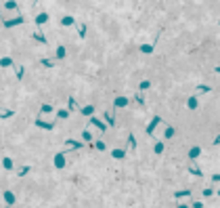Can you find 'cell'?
Returning a JSON list of instances; mask_svg holds the SVG:
<instances>
[{"label": "cell", "instance_id": "4316f807", "mask_svg": "<svg viewBox=\"0 0 220 208\" xmlns=\"http://www.w3.org/2000/svg\"><path fill=\"white\" fill-rule=\"evenodd\" d=\"M67 116H69V112H67V109H59V112H57V118H61V120H63V118H67Z\"/></svg>", "mask_w": 220, "mask_h": 208}, {"label": "cell", "instance_id": "ffe728a7", "mask_svg": "<svg viewBox=\"0 0 220 208\" xmlns=\"http://www.w3.org/2000/svg\"><path fill=\"white\" fill-rule=\"evenodd\" d=\"M174 196H176V200H178V198H187V196H191V191H189V189H182V191H176Z\"/></svg>", "mask_w": 220, "mask_h": 208}, {"label": "cell", "instance_id": "ba28073f", "mask_svg": "<svg viewBox=\"0 0 220 208\" xmlns=\"http://www.w3.org/2000/svg\"><path fill=\"white\" fill-rule=\"evenodd\" d=\"M48 21V13H40L38 17H36V25H44Z\"/></svg>", "mask_w": 220, "mask_h": 208}, {"label": "cell", "instance_id": "2e32d148", "mask_svg": "<svg viewBox=\"0 0 220 208\" xmlns=\"http://www.w3.org/2000/svg\"><path fill=\"white\" fill-rule=\"evenodd\" d=\"M199 154H201V147H197V145H195V147H191V151H189V158H191V160H195Z\"/></svg>", "mask_w": 220, "mask_h": 208}, {"label": "cell", "instance_id": "5bb4252c", "mask_svg": "<svg viewBox=\"0 0 220 208\" xmlns=\"http://www.w3.org/2000/svg\"><path fill=\"white\" fill-rule=\"evenodd\" d=\"M199 105V101H197V97H189V101H187V107L189 109H195Z\"/></svg>", "mask_w": 220, "mask_h": 208}, {"label": "cell", "instance_id": "ee69618b", "mask_svg": "<svg viewBox=\"0 0 220 208\" xmlns=\"http://www.w3.org/2000/svg\"><path fill=\"white\" fill-rule=\"evenodd\" d=\"M178 208H189V206L187 204H178Z\"/></svg>", "mask_w": 220, "mask_h": 208}, {"label": "cell", "instance_id": "f546056e", "mask_svg": "<svg viewBox=\"0 0 220 208\" xmlns=\"http://www.w3.org/2000/svg\"><path fill=\"white\" fill-rule=\"evenodd\" d=\"M189 172H191V174H195V177H201V170H199V168H195V166L189 168Z\"/></svg>", "mask_w": 220, "mask_h": 208}, {"label": "cell", "instance_id": "e575fe53", "mask_svg": "<svg viewBox=\"0 0 220 208\" xmlns=\"http://www.w3.org/2000/svg\"><path fill=\"white\" fill-rule=\"evenodd\" d=\"M52 112V105H42V114H50Z\"/></svg>", "mask_w": 220, "mask_h": 208}, {"label": "cell", "instance_id": "30bf717a", "mask_svg": "<svg viewBox=\"0 0 220 208\" xmlns=\"http://www.w3.org/2000/svg\"><path fill=\"white\" fill-rule=\"evenodd\" d=\"M126 105H128V99L126 97H118L115 103H113V107H126Z\"/></svg>", "mask_w": 220, "mask_h": 208}, {"label": "cell", "instance_id": "83f0119b", "mask_svg": "<svg viewBox=\"0 0 220 208\" xmlns=\"http://www.w3.org/2000/svg\"><path fill=\"white\" fill-rule=\"evenodd\" d=\"M164 137H166V139H172V137H174V128H172V126H168V128H166V135H164Z\"/></svg>", "mask_w": 220, "mask_h": 208}, {"label": "cell", "instance_id": "9c48e42d", "mask_svg": "<svg viewBox=\"0 0 220 208\" xmlns=\"http://www.w3.org/2000/svg\"><path fill=\"white\" fill-rule=\"evenodd\" d=\"M0 67H13V57H2L0 59Z\"/></svg>", "mask_w": 220, "mask_h": 208}, {"label": "cell", "instance_id": "d6a6232c", "mask_svg": "<svg viewBox=\"0 0 220 208\" xmlns=\"http://www.w3.org/2000/svg\"><path fill=\"white\" fill-rule=\"evenodd\" d=\"M82 139H84V141H92V135H90L88 130H84V132H82Z\"/></svg>", "mask_w": 220, "mask_h": 208}, {"label": "cell", "instance_id": "f6af8a7d", "mask_svg": "<svg viewBox=\"0 0 220 208\" xmlns=\"http://www.w3.org/2000/svg\"><path fill=\"white\" fill-rule=\"evenodd\" d=\"M216 72H218V74H220V67H216Z\"/></svg>", "mask_w": 220, "mask_h": 208}, {"label": "cell", "instance_id": "d6986e66", "mask_svg": "<svg viewBox=\"0 0 220 208\" xmlns=\"http://www.w3.org/2000/svg\"><path fill=\"white\" fill-rule=\"evenodd\" d=\"M105 122H107V124H115V118H113V114H111V112H105Z\"/></svg>", "mask_w": 220, "mask_h": 208}, {"label": "cell", "instance_id": "f1b7e54d", "mask_svg": "<svg viewBox=\"0 0 220 208\" xmlns=\"http://www.w3.org/2000/svg\"><path fill=\"white\" fill-rule=\"evenodd\" d=\"M34 40H38V42H44V44L48 42V40H46V38L42 36V34H40V32H36V34H34Z\"/></svg>", "mask_w": 220, "mask_h": 208}, {"label": "cell", "instance_id": "b9f144b4", "mask_svg": "<svg viewBox=\"0 0 220 208\" xmlns=\"http://www.w3.org/2000/svg\"><path fill=\"white\" fill-rule=\"evenodd\" d=\"M212 181H220V174H212Z\"/></svg>", "mask_w": 220, "mask_h": 208}, {"label": "cell", "instance_id": "cb8c5ba5", "mask_svg": "<svg viewBox=\"0 0 220 208\" xmlns=\"http://www.w3.org/2000/svg\"><path fill=\"white\" fill-rule=\"evenodd\" d=\"M164 149H166V145L159 141V143H155V154H164Z\"/></svg>", "mask_w": 220, "mask_h": 208}, {"label": "cell", "instance_id": "7c38bea8", "mask_svg": "<svg viewBox=\"0 0 220 208\" xmlns=\"http://www.w3.org/2000/svg\"><path fill=\"white\" fill-rule=\"evenodd\" d=\"M82 114L92 118V116H94V105H84V107H82Z\"/></svg>", "mask_w": 220, "mask_h": 208}, {"label": "cell", "instance_id": "d4e9b609", "mask_svg": "<svg viewBox=\"0 0 220 208\" xmlns=\"http://www.w3.org/2000/svg\"><path fill=\"white\" fill-rule=\"evenodd\" d=\"M140 50H143V53H153V44H143Z\"/></svg>", "mask_w": 220, "mask_h": 208}, {"label": "cell", "instance_id": "60d3db41", "mask_svg": "<svg viewBox=\"0 0 220 208\" xmlns=\"http://www.w3.org/2000/svg\"><path fill=\"white\" fill-rule=\"evenodd\" d=\"M193 208H203V204H201V202H195V204H193Z\"/></svg>", "mask_w": 220, "mask_h": 208}, {"label": "cell", "instance_id": "5b68a950", "mask_svg": "<svg viewBox=\"0 0 220 208\" xmlns=\"http://www.w3.org/2000/svg\"><path fill=\"white\" fill-rule=\"evenodd\" d=\"M65 145H67L69 149H80V147H82V141H76V139H67V141H65Z\"/></svg>", "mask_w": 220, "mask_h": 208}, {"label": "cell", "instance_id": "4dcf8cb0", "mask_svg": "<svg viewBox=\"0 0 220 208\" xmlns=\"http://www.w3.org/2000/svg\"><path fill=\"white\" fill-rule=\"evenodd\" d=\"M23 74H25V70L19 65V67H17V80H21V78H23Z\"/></svg>", "mask_w": 220, "mask_h": 208}, {"label": "cell", "instance_id": "bcb514c9", "mask_svg": "<svg viewBox=\"0 0 220 208\" xmlns=\"http://www.w3.org/2000/svg\"><path fill=\"white\" fill-rule=\"evenodd\" d=\"M218 196H220V189H218Z\"/></svg>", "mask_w": 220, "mask_h": 208}, {"label": "cell", "instance_id": "9a60e30c", "mask_svg": "<svg viewBox=\"0 0 220 208\" xmlns=\"http://www.w3.org/2000/svg\"><path fill=\"white\" fill-rule=\"evenodd\" d=\"M67 112L71 114V112H78V107H76V99L74 97H69V101H67Z\"/></svg>", "mask_w": 220, "mask_h": 208}, {"label": "cell", "instance_id": "7a4b0ae2", "mask_svg": "<svg viewBox=\"0 0 220 208\" xmlns=\"http://www.w3.org/2000/svg\"><path fill=\"white\" fill-rule=\"evenodd\" d=\"M90 124H92V126H96V128H99L101 132H105V130H107V124H105L103 120H99V118H94V116L90 118Z\"/></svg>", "mask_w": 220, "mask_h": 208}, {"label": "cell", "instance_id": "836d02e7", "mask_svg": "<svg viewBox=\"0 0 220 208\" xmlns=\"http://www.w3.org/2000/svg\"><path fill=\"white\" fill-rule=\"evenodd\" d=\"M42 65H44V67H52V65H55V63H52V61H50V59H42Z\"/></svg>", "mask_w": 220, "mask_h": 208}, {"label": "cell", "instance_id": "44dd1931", "mask_svg": "<svg viewBox=\"0 0 220 208\" xmlns=\"http://www.w3.org/2000/svg\"><path fill=\"white\" fill-rule=\"evenodd\" d=\"M149 86H151V82H149V80H143V82L138 84V90H140V93H143V90H147V88H149Z\"/></svg>", "mask_w": 220, "mask_h": 208}, {"label": "cell", "instance_id": "d590c367", "mask_svg": "<svg viewBox=\"0 0 220 208\" xmlns=\"http://www.w3.org/2000/svg\"><path fill=\"white\" fill-rule=\"evenodd\" d=\"M136 101H138V103H145V97H143V93H140V90L136 93Z\"/></svg>", "mask_w": 220, "mask_h": 208}, {"label": "cell", "instance_id": "4fadbf2b", "mask_svg": "<svg viewBox=\"0 0 220 208\" xmlns=\"http://www.w3.org/2000/svg\"><path fill=\"white\" fill-rule=\"evenodd\" d=\"M74 23H76V21H74V17H69V15L61 19V25H63V28H69V25H74Z\"/></svg>", "mask_w": 220, "mask_h": 208}, {"label": "cell", "instance_id": "52a82bcc", "mask_svg": "<svg viewBox=\"0 0 220 208\" xmlns=\"http://www.w3.org/2000/svg\"><path fill=\"white\" fill-rule=\"evenodd\" d=\"M36 126H40V128H46V130H52V128H55V124H52V122H44L42 118H38V120H36Z\"/></svg>", "mask_w": 220, "mask_h": 208}, {"label": "cell", "instance_id": "603a6c76", "mask_svg": "<svg viewBox=\"0 0 220 208\" xmlns=\"http://www.w3.org/2000/svg\"><path fill=\"white\" fill-rule=\"evenodd\" d=\"M94 147H96L99 151H105V149H107V145H105L103 141H94Z\"/></svg>", "mask_w": 220, "mask_h": 208}, {"label": "cell", "instance_id": "6da1fadb", "mask_svg": "<svg viewBox=\"0 0 220 208\" xmlns=\"http://www.w3.org/2000/svg\"><path fill=\"white\" fill-rule=\"evenodd\" d=\"M157 124H164V122H162V118H159V116H155V118H153V120H151V124L147 126V135H153V130H155V128H157Z\"/></svg>", "mask_w": 220, "mask_h": 208}, {"label": "cell", "instance_id": "484cf974", "mask_svg": "<svg viewBox=\"0 0 220 208\" xmlns=\"http://www.w3.org/2000/svg\"><path fill=\"white\" fill-rule=\"evenodd\" d=\"M65 57V46H59L57 48V59H63Z\"/></svg>", "mask_w": 220, "mask_h": 208}, {"label": "cell", "instance_id": "f35d334b", "mask_svg": "<svg viewBox=\"0 0 220 208\" xmlns=\"http://www.w3.org/2000/svg\"><path fill=\"white\" fill-rule=\"evenodd\" d=\"M84 34H86V25L82 23V25H80V38H84Z\"/></svg>", "mask_w": 220, "mask_h": 208}, {"label": "cell", "instance_id": "277c9868", "mask_svg": "<svg viewBox=\"0 0 220 208\" xmlns=\"http://www.w3.org/2000/svg\"><path fill=\"white\" fill-rule=\"evenodd\" d=\"M21 23H23V17H15V19H6L4 21L6 28H15V25H21Z\"/></svg>", "mask_w": 220, "mask_h": 208}, {"label": "cell", "instance_id": "8d00e7d4", "mask_svg": "<svg viewBox=\"0 0 220 208\" xmlns=\"http://www.w3.org/2000/svg\"><path fill=\"white\" fill-rule=\"evenodd\" d=\"M212 193H214V189H212V187H208V189H203V196H206V198H210Z\"/></svg>", "mask_w": 220, "mask_h": 208}, {"label": "cell", "instance_id": "7bdbcfd3", "mask_svg": "<svg viewBox=\"0 0 220 208\" xmlns=\"http://www.w3.org/2000/svg\"><path fill=\"white\" fill-rule=\"evenodd\" d=\"M214 145H220V135L216 137V141H214Z\"/></svg>", "mask_w": 220, "mask_h": 208}, {"label": "cell", "instance_id": "3957f363", "mask_svg": "<svg viewBox=\"0 0 220 208\" xmlns=\"http://www.w3.org/2000/svg\"><path fill=\"white\" fill-rule=\"evenodd\" d=\"M2 196H4V202H6V208H11L13 204H15V193H13V191H4Z\"/></svg>", "mask_w": 220, "mask_h": 208}, {"label": "cell", "instance_id": "ac0fdd59", "mask_svg": "<svg viewBox=\"0 0 220 208\" xmlns=\"http://www.w3.org/2000/svg\"><path fill=\"white\" fill-rule=\"evenodd\" d=\"M13 116H15V112H13V109H4V112H0V118H2V120L13 118Z\"/></svg>", "mask_w": 220, "mask_h": 208}, {"label": "cell", "instance_id": "1f68e13d", "mask_svg": "<svg viewBox=\"0 0 220 208\" xmlns=\"http://www.w3.org/2000/svg\"><path fill=\"white\" fill-rule=\"evenodd\" d=\"M30 170H32V168H30V166H23V168H21V170H19V177H25V174H27Z\"/></svg>", "mask_w": 220, "mask_h": 208}, {"label": "cell", "instance_id": "e0dca14e", "mask_svg": "<svg viewBox=\"0 0 220 208\" xmlns=\"http://www.w3.org/2000/svg\"><path fill=\"white\" fill-rule=\"evenodd\" d=\"M13 164H15V162H13L11 158H2V166L6 168V170H13Z\"/></svg>", "mask_w": 220, "mask_h": 208}, {"label": "cell", "instance_id": "8fae6325", "mask_svg": "<svg viewBox=\"0 0 220 208\" xmlns=\"http://www.w3.org/2000/svg\"><path fill=\"white\" fill-rule=\"evenodd\" d=\"M111 156H113L115 160H124V158H126V151H124V149H113Z\"/></svg>", "mask_w": 220, "mask_h": 208}, {"label": "cell", "instance_id": "7402d4cb", "mask_svg": "<svg viewBox=\"0 0 220 208\" xmlns=\"http://www.w3.org/2000/svg\"><path fill=\"white\" fill-rule=\"evenodd\" d=\"M195 90H199V93H210L212 88H210V86H206V84H199V86H195Z\"/></svg>", "mask_w": 220, "mask_h": 208}, {"label": "cell", "instance_id": "ab89813d", "mask_svg": "<svg viewBox=\"0 0 220 208\" xmlns=\"http://www.w3.org/2000/svg\"><path fill=\"white\" fill-rule=\"evenodd\" d=\"M130 147H132V149L136 147V141H134V135H130Z\"/></svg>", "mask_w": 220, "mask_h": 208}, {"label": "cell", "instance_id": "74e56055", "mask_svg": "<svg viewBox=\"0 0 220 208\" xmlns=\"http://www.w3.org/2000/svg\"><path fill=\"white\" fill-rule=\"evenodd\" d=\"M4 6H6V8H17V2H13V0H11V2H6Z\"/></svg>", "mask_w": 220, "mask_h": 208}, {"label": "cell", "instance_id": "8992f818", "mask_svg": "<svg viewBox=\"0 0 220 208\" xmlns=\"http://www.w3.org/2000/svg\"><path fill=\"white\" fill-rule=\"evenodd\" d=\"M65 164H67V162H65V156H63V154H57V156H55V166L63 168Z\"/></svg>", "mask_w": 220, "mask_h": 208}]
</instances>
